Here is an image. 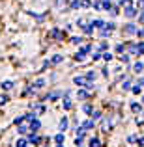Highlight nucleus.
<instances>
[{"label": "nucleus", "instance_id": "1", "mask_svg": "<svg viewBox=\"0 0 144 147\" xmlns=\"http://www.w3.org/2000/svg\"><path fill=\"white\" fill-rule=\"evenodd\" d=\"M73 82H75L77 86H86V84L90 82V80H86L84 76H75V78H73Z\"/></svg>", "mask_w": 144, "mask_h": 147}, {"label": "nucleus", "instance_id": "2", "mask_svg": "<svg viewBox=\"0 0 144 147\" xmlns=\"http://www.w3.org/2000/svg\"><path fill=\"white\" fill-rule=\"evenodd\" d=\"M51 36H53V37H54L56 41H62V37H64V34H62V32H60L58 28H54V30H51Z\"/></svg>", "mask_w": 144, "mask_h": 147}, {"label": "nucleus", "instance_id": "3", "mask_svg": "<svg viewBox=\"0 0 144 147\" xmlns=\"http://www.w3.org/2000/svg\"><path fill=\"white\" fill-rule=\"evenodd\" d=\"M0 86H2V90H11V88H13V82H11V80H4L2 84H0Z\"/></svg>", "mask_w": 144, "mask_h": 147}, {"label": "nucleus", "instance_id": "4", "mask_svg": "<svg viewBox=\"0 0 144 147\" xmlns=\"http://www.w3.org/2000/svg\"><path fill=\"white\" fill-rule=\"evenodd\" d=\"M40 127H41V123L38 121V119H32V123H30V129H32V132H36Z\"/></svg>", "mask_w": 144, "mask_h": 147}, {"label": "nucleus", "instance_id": "5", "mask_svg": "<svg viewBox=\"0 0 144 147\" xmlns=\"http://www.w3.org/2000/svg\"><path fill=\"white\" fill-rule=\"evenodd\" d=\"M15 147H28V142H26L25 138H19V140L15 142Z\"/></svg>", "mask_w": 144, "mask_h": 147}, {"label": "nucleus", "instance_id": "6", "mask_svg": "<svg viewBox=\"0 0 144 147\" xmlns=\"http://www.w3.org/2000/svg\"><path fill=\"white\" fill-rule=\"evenodd\" d=\"M66 129H68V117L64 115V117L60 119V130H66Z\"/></svg>", "mask_w": 144, "mask_h": 147}, {"label": "nucleus", "instance_id": "7", "mask_svg": "<svg viewBox=\"0 0 144 147\" xmlns=\"http://www.w3.org/2000/svg\"><path fill=\"white\" fill-rule=\"evenodd\" d=\"M135 32H137L135 24H127V26H126V34H135Z\"/></svg>", "mask_w": 144, "mask_h": 147}, {"label": "nucleus", "instance_id": "8", "mask_svg": "<svg viewBox=\"0 0 144 147\" xmlns=\"http://www.w3.org/2000/svg\"><path fill=\"white\" fill-rule=\"evenodd\" d=\"M32 108H34V114H41V112H43V106H41V104H32Z\"/></svg>", "mask_w": 144, "mask_h": 147}, {"label": "nucleus", "instance_id": "9", "mask_svg": "<svg viewBox=\"0 0 144 147\" xmlns=\"http://www.w3.org/2000/svg\"><path fill=\"white\" fill-rule=\"evenodd\" d=\"M58 97H60V93H58V91H53V93H49V95H47V99H49V100H54V99H58Z\"/></svg>", "mask_w": 144, "mask_h": 147}, {"label": "nucleus", "instance_id": "10", "mask_svg": "<svg viewBox=\"0 0 144 147\" xmlns=\"http://www.w3.org/2000/svg\"><path fill=\"white\" fill-rule=\"evenodd\" d=\"M34 86H36V88H43L45 86V80L43 78H38L36 82H34Z\"/></svg>", "mask_w": 144, "mask_h": 147}, {"label": "nucleus", "instance_id": "11", "mask_svg": "<svg viewBox=\"0 0 144 147\" xmlns=\"http://www.w3.org/2000/svg\"><path fill=\"white\" fill-rule=\"evenodd\" d=\"M90 147H101L99 140H97V138H92V140H90Z\"/></svg>", "mask_w": 144, "mask_h": 147}, {"label": "nucleus", "instance_id": "12", "mask_svg": "<svg viewBox=\"0 0 144 147\" xmlns=\"http://www.w3.org/2000/svg\"><path fill=\"white\" fill-rule=\"evenodd\" d=\"M92 26H94V28H103L105 22L103 21H94V22H92Z\"/></svg>", "mask_w": 144, "mask_h": 147}, {"label": "nucleus", "instance_id": "13", "mask_svg": "<svg viewBox=\"0 0 144 147\" xmlns=\"http://www.w3.org/2000/svg\"><path fill=\"white\" fill-rule=\"evenodd\" d=\"M28 142H32V144H40V138L36 136V134H30V138H28Z\"/></svg>", "mask_w": 144, "mask_h": 147}, {"label": "nucleus", "instance_id": "14", "mask_svg": "<svg viewBox=\"0 0 144 147\" xmlns=\"http://www.w3.org/2000/svg\"><path fill=\"white\" fill-rule=\"evenodd\" d=\"M126 15L127 17H135V9L133 7H126Z\"/></svg>", "mask_w": 144, "mask_h": 147}, {"label": "nucleus", "instance_id": "15", "mask_svg": "<svg viewBox=\"0 0 144 147\" xmlns=\"http://www.w3.org/2000/svg\"><path fill=\"white\" fill-rule=\"evenodd\" d=\"M92 127H94V121H92V119H90V121H84V123H83V129H92Z\"/></svg>", "mask_w": 144, "mask_h": 147}, {"label": "nucleus", "instance_id": "16", "mask_svg": "<svg viewBox=\"0 0 144 147\" xmlns=\"http://www.w3.org/2000/svg\"><path fill=\"white\" fill-rule=\"evenodd\" d=\"M60 61H62V56H60V54H56V56L51 60V63H60Z\"/></svg>", "mask_w": 144, "mask_h": 147}, {"label": "nucleus", "instance_id": "17", "mask_svg": "<svg viewBox=\"0 0 144 147\" xmlns=\"http://www.w3.org/2000/svg\"><path fill=\"white\" fill-rule=\"evenodd\" d=\"M54 140H56V144H62V142H64V134H56V138H54Z\"/></svg>", "mask_w": 144, "mask_h": 147}, {"label": "nucleus", "instance_id": "18", "mask_svg": "<svg viewBox=\"0 0 144 147\" xmlns=\"http://www.w3.org/2000/svg\"><path fill=\"white\" fill-rule=\"evenodd\" d=\"M81 6H83V4H81L79 0H73V2H71V7H73V9H77V7H81Z\"/></svg>", "mask_w": 144, "mask_h": 147}, {"label": "nucleus", "instance_id": "19", "mask_svg": "<svg viewBox=\"0 0 144 147\" xmlns=\"http://www.w3.org/2000/svg\"><path fill=\"white\" fill-rule=\"evenodd\" d=\"M71 43L73 45H81V43H83V39H81V37H71Z\"/></svg>", "mask_w": 144, "mask_h": 147}, {"label": "nucleus", "instance_id": "20", "mask_svg": "<svg viewBox=\"0 0 144 147\" xmlns=\"http://www.w3.org/2000/svg\"><path fill=\"white\" fill-rule=\"evenodd\" d=\"M133 69H135V73H141V71H142V63H135Z\"/></svg>", "mask_w": 144, "mask_h": 147}, {"label": "nucleus", "instance_id": "21", "mask_svg": "<svg viewBox=\"0 0 144 147\" xmlns=\"http://www.w3.org/2000/svg\"><path fill=\"white\" fill-rule=\"evenodd\" d=\"M86 97H88L86 91H84V90H79V99H86Z\"/></svg>", "mask_w": 144, "mask_h": 147}, {"label": "nucleus", "instance_id": "22", "mask_svg": "<svg viewBox=\"0 0 144 147\" xmlns=\"http://www.w3.org/2000/svg\"><path fill=\"white\" fill-rule=\"evenodd\" d=\"M83 110L86 112V114H92V106H90V104H84V106H83Z\"/></svg>", "mask_w": 144, "mask_h": 147}, {"label": "nucleus", "instance_id": "23", "mask_svg": "<svg viewBox=\"0 0 144 147\" xmlns=\"http://www.w3.org/2000/svg\"><path fill=\"white\" fill-rule=\"evenodd\" d=\"M8 100H10V99H8V95H0V104H6Z\"/></svg>", "mask_w": 144, "mask_h": 147}, {"label": "nucleus", "instance_id": "24", "mask_svg": "<svg viewBox=\"0 0 144 147\" xmlns=\"http://www.w3.org/2000/svg\"><path fill=\"white\" fill-rule=\"evenodd\" d=\"M131 108H133V112H141V110H142L141 104H131Z\"/></svg>", "mask_w": 144, "mask_h": 147}, {"label": "nucleus", "instance_id": "25", "mask_svg": "<svg viewBox=\"0 0 144 147\" xmlns=\"http://www.w3.org/2000/svg\"><path fill=\"white\" fill-rule=\"evenodd\" d=\"M103 58L109 61V60H112V54H111V52H105V54H103Z\"/></svg>", "mask_w": 144, "mask_h": 147}, {"label": "nucleus", "instance_id": "26", "mask_svg": "<svg viewBox=\"0 0 144 147\" xmlns=\"http://www.w3.org/2000/svg\"><path fill=\"white\" fill-rule=\"evenodd\" d=\"M64 108H66V110H69V108H71V102H69L68 99H66V102H64Z\"/></svg>", "mask_w": 144, "mask_h": 147}, {"label": "nucleus", "instance_id": "27", "mask_svg": "<svg viewBox=\"0 0 144 147\" xmlns=\"http://www.w3.org/2000/svg\"><path fill=\"white\" fill-rule=\"evenodd\" d=\"M120 60H122V61H124V63H126V61H129V58H127V56H126V54H122V56H120Z\"/></svg>", "mask_w": 144, "mask_h": 147}, {"label": "nucleus", "instance_id": "28", "mask_svg": "<svg viewBox=\"0 0 144 147\" xmlns=\"http://www.w3.org/2000/svg\"><path fill=\"white\" fill-rule=\"evenodd\" d=\"M92 115H94V119H99V117H101L99 112H92Z\"/></svg>", "mask_w": 144, "mask_h": 147}, {"label": "nucleus", "instance_id": "29", "mask_svg": "<svg viewBox=\"0 0 144 147\" xmlns=\"http://www.w3.org/2000/svg\"><path fill=\"white\" fill-rule=\"evenodd\" d=\"M133 93H141V86H135L133 88Z\"/></svg>", "mask_w": 144, "mask_h": 147}, {"label": "nucleus", "instance_id": "30", "mask_svg": "<svg viewBox=\"0 0 144 147\" xmlns=\"http://www.w3.org/2000/svg\"><path fill=\"white\" fill-rule=\"evenodd\" d=\"M137 34H139V36H144V28L142 30H137Z\"/></svg>", "mask_w": 144, "mask_h": 147}, {"label": "nucleus", "instance_id": "31", "mask_svg": "<svg viewBox=\"0 0 144 147\" xmlns=\"http://www.w3.org/2000/svg\"><path fill=\"white\" fill-rule=\"evenodd\" d=\"M139 144H141V145L144 147V138H141V140H139Z\"/></svg>", "mask_w": 144, "mask_h": 147}, {"label": "nucleus", "instance_id": "32", "mask_svg": "<svg viewBox=\"0 0 144 147\" xmlns=\"http://www.w3.org/2000/svg\"><path fill=\"white\" fill-rule=\"evenodd\" d=\"M34 2H36V4H43L45 0H34Z\"/></svg>", "mask_w": 144, "mask_h": 147}, {"label": "nucleus", "instance_id": "33", "mask_svg": "<svg viewBox=\"0 0 144 147\" xmlns=\"http://www.w3.org/2000/svg\"><path fill=\"white\" fill-rule=\"evenodd\" d=\"M56 147H62V145H60V144H58V145H56Z\"/></svg>", "mask_w": 144, "mask_h": 147}]
</instances>
